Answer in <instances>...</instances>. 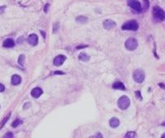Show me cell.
Segmentation results:
<instances>
[{
	"instance_id": "d4e9b609",
	"label": "cell",
	"mask_w": 165,
	"mask_h": 138,
	"mask_svg": "<svg viewBox=\"0 0 165 138\" xmlns=\"http://www.w3.org/2000/svg\"><path fill=\"white\" fill-rule=\"evenodd\" d=\"M54 74H55V75H58V74H60V75H64V73H62V72H55Z\"/></svg>"
},
{
	"instance_id": "44dd1931",
	"label": "cell",
	"mask_w": 165,
	"mask_h": 138,
	"mask_svg": "<svg viewBox=\"0 0 165 138\" xmlns=\"http://www.w3.org/2000/svg\"><path fill=\"white\" fill-rule=\"evenodd\" d=\"M4 137L7 138V137H13V134L12 133V132H7V133H6L4 135Z\"/></svg>"
},
{
	"instance_id": "5bb4252c",
	"label": "cell",
	"mask_w": 165,
	"mask_h": 138,
	"mask_svg": "<svg viewBox=\"0 0 165 138\" xmlns=\"http://www.w3.org/2000/svg\"><path fill=\"white\" fill-rule=\"evenodd\" d=\"M112 88L114 89H120V90H125L126 89V87L123 84V83L121 82H115L114 84H112Z\"/></svg>"
},
{
	"instance_id": "d6986e66",
	"label": "cell",
	"mask_w": 165,
	"mask_h": 138,
	"mask_svg": "<svg viewBox=\"0 0 165 138\" xmlns=\"http://www.w3.org/2000/svg\"><path fill=\"white\" fill-rule=\"evenodd\" d=\"M24 60H25V56H24L23 55H21L19 56V59H18V63H19L21 65H22L24 64Z\"/></svg>"
},
{
	"instance_id": "4fadbf2b",
	"label": "cell",
	"mask_w": 165,
	"mask_h": 138,
	"mask_svg": "<svg viewBox=\"0 0 165 138\" xmlns=\"http://www.w3.org/2000/svg\"><path fill=\"white\" fill-rule=\"evenodd\" d=\"M109 124H110V126H111V127L116 128V127H117V126L120 125V121H119V119H117L116 118H112L111 120H110Z\"/></svg>"
},
{
	"instance_id": "ac0fdd59",
	"label": "cell",
	"mask_w": 165,
	"mask_h": 138,
	"mask_svg": "<svg viewBox=\"0 0 165 138\" xmlns=\"http://www.w3.org/2000/svg\"><path fill=\"white\" fill-rule=\"evenodd\" d=\"M22 123V122L21 120H16V121H14V122H12V126H13V127H17V126H18L19 125H21V124Z\"/></svg>"
},
{
	"instance_id": "cb8c5ba5",
	"label": "cell",
	"mask_w": 165,
	"mask_h": 138,
	"mask_svg": "<svg viewBox=\"0 0 165 138\" xmlns=\"http://www.w3.org/2000/svg\"><path fill=\"white\" fill-rule=\"evenodd\" d=\"M135 95H137L138 96V99H142V98H141V95H140V91H137L135 93Z\"/></svg>"
},
{
	"instance_id": "5b68a950",
	"label": "cell",
	"mask_w": 165,
	"mask_h": 138,
	"mask_svg": "<svg viewBox=\"0 0 165 138\" xmlns=\"http://www.w3.org/2000/svg\"><path fill=\"white\" fill-rule=\"evenodd\" d=\"M145 75L143 70H141V69H136V70L134 71L133 79L135 82L140 84V83H142L145 80Z\"/></svg>"
},
{
	"instance_id": "9c48e42d",
	"label": "cell",
	"mask_w": 165,
	"mask_h": 138,
	"mask_svg": "<svg viewBox=\"0 0 165 138\" xmlns=\"http://www.w3.org/2000/svg\"><path fill=\"white\" fill-rule=\"evenodd\" d=\"M27 41L30 45L35 46H37V43H38V37H37V35H36V34H31V35L28 37Z\"/></svg>"
},
{
	"instance_id": "3957f363",
	"label": "cell",
	"mask_w": 165,
	"mask_h": 138,
	"mask_svg": "<svg viewBox=\"0 0 165 138\" xmlns=\"http://www.w3.org/2000/svg\"><path fill=\"white\" fill-rule=\"evenodd\" d=\"M130 101L127 96H122V97H121L120 99H119L118 102H117L118 107H120L121 109H122V110L126 109L127 107L130 106Z\"/></svg>"
},
{
	"instance_id": "603a6c76",
	"label": "cell",
	"mask_w": 165,
	"mask_h": 138,
	"mask_svg": "<svg viewBox=\"0 0 165 138\" xmlns=\"http://www.w3.org/2000/svg\"><path fill=\"white\" fill-rule=\"evenodd\" d=\"M49 6H50V4H49V3H46V4H45V8H44L45 13H47V11H48V7H49Z\"/></svg>"
},
{
	"instance_id": "7402d4cb",
	"label": "cell",
	"mask_w": 165,
	"mask_h": 138,
	"mask_svg": "<svg viewBox=\"0 0 165 138\" xmlns=\"http://www.w3.org/2000/svg\"><path fill=\"white\" fill-rule=\"evenodd\" d=\"M4 89H5L4 85H3V84H0V93L3 92V91H4Z\"/></svg>"
},
{
	"instance_id": "52a82bcc",
	"label": "cell",
	"mask_w": 165,
	"mask_h": 138,
	"mask_svg": "<svg viewBox=\"0 0 165 138\" xmlns=\"http://www.w3.org/2000/svg\"><path fill=\"white\" fill-rule=\"evenodd\" d=\"M116 26V23L114 21H112L111 19L105 20L103 22V26L106 30H111V29H112V28H114Z\"/></svg>"
},
{
	"instance_id": "ffe728a7",
	"label": "cell",
	"mask_w": 165,
	"mask_h": 138,
	"mask_svg": "<svg viewBox=\"0 0 165 138\" xmlns=\"http://www.w3.org/2000/svg\"><path fill=\"white\" fill-rule=\"evenodd\" d=\"M144 2H145V7H144V9H145V10H147L149 7V0H144Z\"/></svg>"
},
{
	"instance_id": "7c38bea8",
	"label": "cell",
	"mask_w": 165,
	"mask_h": 138,
	"mask_svg": "<svg viewBox=\"0 0 165 138\" xmlns=\"http://www.w3.org/2000/svg\"><path fill=\"white\" fill-rule=\"evenodd\" d=\"M21 81H22V79H21L19 75H12V79H11V82H12V85H18V84H20Z\"/></svg>"
},
{
	"instance_id": "9a60e30c",
	"label": "cell",
	"mask_w": 165,
	"mask_h": 138,
	"mask_svg": "<svg viewBox=\"0 0 165 138\" xmlns=\"http://www.w3.org/2000/svg\"><path fill=\"white\" fill-rule=\"evenodd\" d=\"M79 59L80 60H82V61L86 62L90 60V57H89V56H88L86 53H80L79 56Z\"/></svg>"
},
{
	"instance_id": "7a4b0ae2",
	"label": "cell",
	"mask_w": 165,
	"mask_h": 138,
	"mask_svg": "<svg viewBox=\"0 0 165 138\" xmlns=\"http://www.w3.org/2000/svg\"><path fill=\"white\" fill-rule=\"evenodd\" d=\"M139 28V25H138L137 22L134 20H130L128 22H125L121 26L122 30H126V31H136Z\"/></svg>"
},
{
	"instance_id": "30bf717a",
	"label": "cell",
	"mask_w": 165,
	"mask_h": 138,
	"mask_svg": "<svg viewBox=\"0 0 165 138\" xmlns=\"http://www.w3.org/2000/svg\"><path fill=\"white\" fill-rule=\"evenodd\" d=\"M42 94H43V90L41 89V88H33L31 92V94L32 97L37 98H37H39Z\"/></svg>"
},
{
	"instance_id": "8fae6325",
	"label": "cell",
	"mask_w": 165,
	"mask_h": 138,
	"mask_svg": "<svg viewBox=\"0 0 165 138\" xmlns=\"http://www.w3.org/2000/svg\"><path fill=\"white\" fill-rule=\"evenodd\" d=\"M15 46V43L12 39H6L3 43V46L6 48H12Z\"/></svg>"
},
{
	"instance_id": "6da1fadb",
	"label": "cell",
	"mask_w": 165,
	"mask_h": 138,
	"mask_svg": "<svg viewBox=\"0 0 165 138\" xmlns=\"http://www.w3.org/2000/svg\"><path fill=\"white\" fill-rule=\"evenodd\" d=\"M153 17L157 19L158 21H160V22H163V21L165 20V12L163 10L162 8H160L158 6H155L153 7Z\"/></svg>"
},
{
	"instance_id": "484cf974",
	"label": "cell",
	"mask_w": 165,
	"mask_h": 138,
	"mask_svg": "<svg viewBox=\"0 0 165 138\" xmlns=\"http://www.w3.org/2000/svg\"><path fill=\"white\" fill-rule=\"evenodd\" d=\"M159 86H160V87H163V88H164V84H159Z\"/></svg>"
},
{
	"instance_id": "e0dca14e",
	"label": "cell",
	"mask_w": 165,
	"mask_h": 138,
	"mask_svg": "<svg viewBox=\"0 0 165 138\" xmlns=\"http://www.w3.org/2000/svg\"><path fill=\"white\" fill-rule=\"evenodd\" d=\"M135 136H136L135 132H127V133L126 134L125 137H126V138H128V137L131 138V137H135Z\"/></svg>"
},
{
	"instance_id": "277c9868",
	"label": "cell",
	"mask_w": 165,
	"mask_h": 138,
	"mask_svg": "<svg viewBox=\"0 0 165 138\" xmlns=\"http://www.w3.org/2000/svg\"><path fill=\"white\" fill-rule=\"evenodd\" d=\"M125 46L128 50H134L138 46V41L134 38H129L125 43Z\"/></svg>"
},
{
	"instance_id": "4316f807",
	"label": "cell",
	"mask_w": 165,
	"mask_h": 138,
	"mask_svg": "<svg viewBox=\"0 0 165 138\" xmlns=\"http://www.w3.org/2000/svg\"><path fill=\"white\" fill-rule=\"evenodd\" d=\"M162 138H165V133L164 134V135L162 136Z\"/></svg>"
},
{
	"instance_id": "ba28073f",
	"label": "cell",
	"mask_w": 165,
	"mask_h": 138,
	"mask_svg": "<svg viewBox=\"0 0 165 138\" xmlns=\"http://www.w3.org/2000/svg\"><path fill=\"white\" fill-rule=\"evenodd\" d=\"M65 60H66V57L64 56H63V55L57 56L54 59V65L55 66H60L64 61H65Z\"/></svg>"
},
{
	"instance_id": "2e32d148",
	"label": "cell",
	"mask_w": 165,
	"mask_h": 138,
	"mask_svg": "<svg viewBox=\"0 0 165 138\" xmlns=\"http://www.w3.org/2000/svg\"><path fill=\"white\" fill-rule=\"evenodd\" d=\"M87 21H88L87 18H85V17H83V16H79V17H78V18H76V22H79V23H86Z\"/></svg>"
},
{
	"instance_id": "8992f818",
	"label": "cell",
	"mask_w": 165,
	"mask_h": 138,
	"mask_svg": "<svg viewBox=\"0 0 165 138\" xmlns=\"http://www.w3.org/2000/svg\"><path fill=\"white\" fill-rule=\"evenodd\" d=\"M128 5L131 8H133L134 11H136L137 13H140L142 11V7L141 4L138 0H128L127 2Z\"/></svg>"
}]
</instances>
